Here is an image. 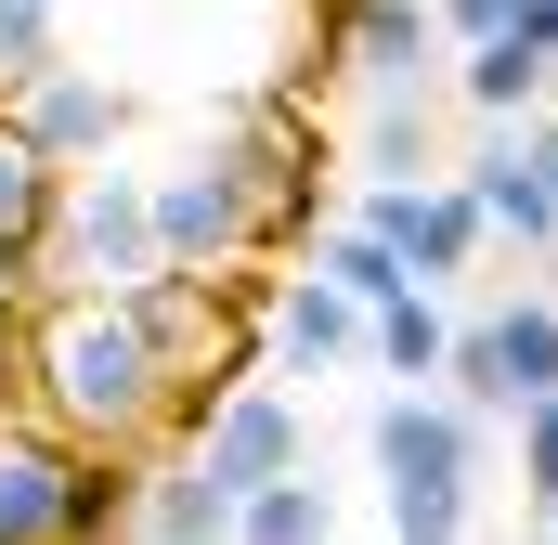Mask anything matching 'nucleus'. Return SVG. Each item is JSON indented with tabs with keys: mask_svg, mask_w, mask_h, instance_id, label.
I'll return each instance as SVG.
<instances>
[{
	"mask_svg": "<svg viewBox=\"0 0 558 545\" xmlns=\"http://www.w3.org/2000/svg\"><path fill=\"white\" fill-rule=\"evenodd\" d=\"M312 272H325V286H351L364 312H390V299H416V272H403V247H377L364 221H325V234H312Z\"/></svg>",
	"mask_w": 558,
	"mask_h": 545,
	"instance_id": "obj_17",
	"label": "nucleus"
},
{
	"mask_svg": "<svg viewBox=\"0 0 558 545\" xmlns=\"http://www.w3.org/2000/svg\"><path fill=\"white\" fill-rule=\"evenodd\" d=\"M195 468H208V481H221L234 507H247V494H274V481H299V403L247 377L234 403H221L208 428H195Z\"/></svg>",
	"mask_w": 558,
	"mask_h": 545,
	"instance_id": "obj_9",
	"label": "nucleus"
},
{
	"mask_svg": "<svg viewBox=\"0 0 558 545\" xmlns=\"http://www.w3.org/2000/svg\"><path fill=\"white\" fill-rule=\"evenodd\" d=\"M65 468H78V441L0 428V545H65Z\"/></svg>",
	"mask_w": 558,
	"mask_h": 545,
	"instance_id": "obj_12",
	"label": "nucleus"
},
{
	"mask_svg": "<svg viewBox=\"0 0 558 545\" xmlns=\"http://www.w3.org/2000/svg\"><path fill=\"white\" fill-rule=\"evenodd\" d=\"M156 272H169L156 261V182L78 169L65 208H52V234H39V299H131Z\"/></svg>",
	"mask_w": 558,
	"mask_h": 545,
	"instance_id": "obj_3",
	"label": "nucleus"
},
{
	"mask_svg": "<svg viewBox=\"0 0 558 545\" xmlns=\"http://www.w3.org/2000/svg\"><path fill=\"white\" fill-rule=\"evenodd\" d=\"M169 364L131 325V299H39L26 312V428L78 441V455H156Z\"/></svg>",
	"mask_w": 558,
	"mask_h": 545,
	"instance_id": "obj_1",
	"label": "nucleus"
},
{
	"mask_svg": "<svg viewBox=\"0 0 558 545\" xmlns=\"http://www.w3.org/2000/svg\"><path fill=\"white\" fill-rule=\"evenodd\" d=\"M494 351H507V403H558V299H507Z\"/></svg>",
	"mask_w": 558,
	"mask_h": 545,
	"instance_id": "obj_18",
	"label": "nucleus"
},
{
	"mask_svg": "<svg viewBox=\"0 0 558 545\" xmlns=\"http://www.w3.org/2000/svg\"><path fill=\"white\" fill-rule=\"evenodd\" d=\"M377 364H390V377H441V364H454L441 286H416V299H390V312H377Z\"/></svg>",
	"mask_w": 558,
	"mask_h": 545,
	"instance_id": "obj_19",
	"label": "nucleus"
},
{
	"mask_svg": "<svg viewBox=\"0 0 558 545\" xmlns=\"http://www.w3.org/2000/svg\"><path fill=\"white\" fill-rule=\"evenodd\" d=\"M0 312H39V247H0Z\"/></svg>",
	"mask_w": 558,
	"mask_h": 545,
	"instance_id": "obj_26",
	"label": "nucleus"
},
{
	"mask_svg": "<svg viewBox=\"0 0 558 545\" xmlns=\"http://www.w3.org/2000/svg\"><path fill=\"white\" fill-rule=\"evenodd\" d=\"M351 221H364L377 247H403V272H416V286H454V272L481 261V234H494L468 182H377Z\"/></svg>",
	"mask_w": 558,
	"mask_h": 545,
	"instance_id": "obj_7",
	"label": "nucleus"
},
{
	"mask_svg": "<svg viewBox=\"0 0 558 545\" xmlns=\"http://www.w3.org/2000/svg\"><path fill=\"white\" fill-rule=\"evenodd\" d=\"M507 39H520V52H546V65H558V0H520V13H507Z\"/></svg>",
	"mask_w": 558,
	"mask_h": 545,
	"instance_id": "obj_27",
	"label": "nucleus"
},
{
	"mask_svg": "<svg viewBox=\"0 0 558 545\" xmlns=\"http://www.w3.org/2000/svg\"><path fill=\"white\" fill-rule=\"evenodd\" d=\"M454 182L481 195V221H494V234H520V247H558V131H520V118H507V131L481 143Z\"/></svg>",
	"mask_w": 558,
	"mask_h": 545,
	"instance_id": "obj_10",
	"label": "nucleus"
},
{
	"mask_svg": "<svg viewBox=\"0 0 558 545\" xmlns=\"http://www.w3.org/2000/svg\"><path fill=\"white\" fill-rule=\"evenodd\" d=\"M143 481H156L143 455H78L65 468V545H118L143 520Z\"/></svg>",
	"mask_w": 558,
	"mask_h": 545,
	"instance_id": "obj_14",
	"label": "nucleus"
},
{
	"mask_svg": "<svg viewBox=\"0 0 558 545\" xmlns=\"http://www.w3.org/2000/svg\"><path fill=\"white\" fill-rule=\"evenodd\" d=\"M454 92L507 131V118H533V105L558 92V65H546V52H520V39H481V52H454Z\"/></svg>",
	"mask_w": 558,
	"mask_h": 545,
	"instance_id": "obj_15",
	"label": "nucleus"
},
{
	"mask_svg": "<svg viewBox=\"0 0 558 545\" xmlns=\"http://www.w3.org/2000/svg\"><path fill=\"white\" fill-rule=\"evenodd\" d=\"M156 261H169V272H234V261H260V208H247V182H234L221 143H195V156L156 182Z\"/></svg>",
	"mask_w": 558,
	"mask_h": 545,
	"instance_id": "obj_6",
	"label": "nucleus"
},
{
	"mask_svg": "<svg viewBox=\"0 0 558 545\" xmlns=\"http://www.w3.org/2000/svg\"><path fill=\"white\" fill-rule=\"evenodd\" d=\"M325 533H338V507H325L312 481H274V494L234 507V545H325Z\"/></svg>",
	"mask_w": 558,
	"mask_h": 545,
	"instance_id": "obj_20",
	"label": "nucleus"
},
{
	"mask_svg": "<svg viewBox=\"0 0 558 545\" xmlns=\"http://www.w3.org/2000/svg\"><path fill=\"white\" fill-rule=\"evenodd\" d=\"M65 65V26H52V0H0V105L13 92H39Z\"/></svg>",
	"mask_w": 558,
	"mask_h": 545,
	"instance_id": "obj_21",
	"label": "nucleus"
},
{
	"mask_svg": "<svg viewBox=\"0 0 558 545\" xmlns=\"http://www.w3.org/2000/svg\"><path fill=\"white\" fill-rule=\"evenodd\" d=\"M377 481H390V545H468V481H481V415L454 390L377 403Z\"/></svg>",
	"mask_w": 558,
	"mask_h": 545,
	"instance_id": "obj_2",
	"label": "nucleus"
},
{
	"mask_svg": "<svg viewBox=\"0 0 558 545\" xmlns=\"http://www.w3.org/2000/svg\"><path fill=\"white\" fill-rule=\"evenodd\" d=\"M0 118L39 143L52 169H105V143L131 131V92H118V78H92V65H52V78H39V92H13Z\"/></svg>",
	"mask_w": 558,
	"mask_h": 545,
	"instance_id": "obj_11",
	"label": "nucleus"
},
{
	"mask_svg": "<svg viewBox=\"0 0 558 545\" xmlns=\"http://www.w3.org/2000/svg\"><path fill=\"white\" fill-rule=\"evenodd\" d=\"M65 182H78V169H52L39 143L0 118V247H39V234H52V208H65Z\"/></svg>",
	"mask_w": 558,
	"mask_h": 545,
	"instance_id": "obj_16",
	"label": "nucleus"
},
{
	"mask_svg": "<svg viewBox=\"0 0 558 545\" xmlns=\"http://www.w3.org/2000/svg\"><path fill=\"white\" fill-rule=\"evenodd\" d=\"M312 13H325V39H312V78H286V92H325V78L428 92V65H441V13L428 0H312Z\"/></svg>",
	"mask_w": 558,
	"mask_h": 545,
	"instance_id": "obj_5",
	"label": "nucleus"
},
{
	"mask_svg": "<svg viewBox=\"0 0 558 545\" xmlns=\"http://www.w3.org/2000/svg\"><path fill=\"white\" fill-rule=\"evenodd\" d=\"M208 143L234 156V182L260 208V261H286V247L325 234V118H312V92H247Z\"/></svg>",
	"mask_w": 558,
	"mask_h": 545,
	"instance_id": "obj_4",
	"label": "nucleus"
},
{
	"mask_svg": "<svg viewBox=\"0 0 558 545\" xmlns=\"http://www.w3.org/2000/svg\"><path fill=\"white\" fill-rule=\"evenodd\" d=\"M143 533L156 545H234V494H221L195 455H169V468L143 481Z\"/></svg>",
	"mask_w": 558,
	"mask_h": 545,
	"instance_id": "obj_13",
	"label": "nucleus"
},
{
	"mask_svg": "<svg viewBox=\"0 0 558 545\" xmlns=\"http://www.w3.org/2000/svg\"><path fill=\"white\" fill-rule=\"evenodd\" d=\"M441 377H454V403H468V415H520V403H507V351H494V312H481V325H454V364H441Z\"/></svg>",
	"mask_w": 558,
	"mask_h": 545,
	"instance_id": "obj_23",
	"label": "nucleus"
},
{
	"mask_svg": "<svg viewBox=\"0 0 558 545\" xmlns=\"http://www.w3.org/2000/svg\"><path fill=\"white\" fill-rule=\"evenodd\" d=\"M428 13H441V39H454V52H481V39H507V13H520V0H428Z\"/></svg>",
	"mask_w": 558,
	"mask_h": 545,
	"instance_id": "obj_25",
	"label": "nucleus"
},
{
	"mask_svg": "<svg viewBox=\"0 0 558 545\" xmlns=\"http://www.w3.org/2000/svg\"><path fill=\"white\" fill-rule=\"evenodd\" d=\"M364 156H377V182H428V92H377Z\"/></svg>",
	"mask_w": 558,
	"mask_h": 545,
	"instance_id": "obj_22",
	"label": "nucleus"
},
{
	"mask_svg": "<svg viewBox=\"0 0 558 545\" xmlns=\"http://www.w3.org/2000/svg\"><path fill=\"white\" fill-rule=\"evenodd\" d=\"M520 494L558 507V403H520Z\"/></svg>",
	"mask_w": 558,
	"mask_h": 545,
	"instance_id": "obj_24",
	"label": "nucleus"
},
{
	"mask_svg": "<svg viewBox=\"0 0 558 545\" xmlns=\"http://www.w3.org/2000/svg\"><path fill=\"white\" fill-rule=\"evenodd\" d=\"M260 351H274V377H325V364L377 351V312H364L351 286H325V272H274V312H260Z\"/></svg>",
	"mask_w": 558,
	"mask_h": 545,
	"instance_id": "obj_8",
	"label": "nucleus"
}]
</instances>
